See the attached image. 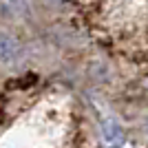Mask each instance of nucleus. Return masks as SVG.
I'll use <instances>...</instances> for the list:
<instances>
[{
	"label": "nucleus",
	"mask_w": 148,
	"mask_h": 148,
	"mask_svg": "<svg viewBox=\"0 0 148 148\" xmlns=\"http://www.w3.org/2000/svg\"><path fill=\"white\" fill-rule=\"evenodd\" d=\"M20 53V42L16 40V36L0 31V62H13Z\"/></svg>",
	"instance_id": "obj_1"
},
{
	"label": "nucleus",
	"mask_w": 148,
	"mask_h": 148,
	"mask_svg": "<svg viewBox=\"0 0 148 148\" xmlns=\"http://www.w3.org/2000/svg\"><path fill=\"white\" fill-rule=\"evenodd\" d=\"M104 135H106V139L113 142V144H122L124 142V135H122V130H119V126H115L113 122L104 124Z\"/></svg>",
	"instance_id": "obj_2"
},
{
	"label": "nucleus",
	"mask_w": 148,
	"mask_h": 148,
	"mask_svg": "<svg viewBox=\"0 0 148 148\" xmlns=\"http://www.w3.org/2000/svg\"><path fill=\"white\" fill-rule=\"evenodd\" d=\"M47 2H60V0H47Z\"/></svg>",
	"instance_id": "obj_3"
},
{
	"label": "nucleus",
	"mask_w": 148,
	"mask_h": 148,
	"mask_svg": "<svg viewBox=\"0 0 148 148\" xmlns=\"http://www.w3.org/2000/svg\"><path fill=\"white\" fill-rule=\"evenodd\" d=\"M146 133H148V122H146Z\"/></svg>",
	"instance_id": "obj_4"
}]
</instances>
